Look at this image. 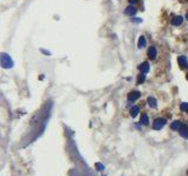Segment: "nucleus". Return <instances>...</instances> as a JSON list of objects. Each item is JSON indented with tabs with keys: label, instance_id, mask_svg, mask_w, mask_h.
<instances>
[{
	"label": "nucleus",
	"instance_id": "4",
	"mask_svg": "<svg viewBox=\"0 0 188 176\" xmlns=\"http://www.w3.org/2000/svg\"><path fill=\"white\" fill-rule=\"evenodd\" d=\"M140 96H141V93H140V92L133 91V92H130V93H128L127 99H128L130 102H134V101H136L138 99H140Z\"/></svg>",
	"mask_w": 188,
	"mask_h": 176
},
{
	"label": "nucleus",
	"instance_id": "2",
	"mask_svg": "<svg viewBox=\"0 0 188 176\" xmlns=\"http://www.w3.org/2000/svg\"><path fill=\"white\" fill-rule=\"evenodd\" d=\"M166 119H164V117H159V119H155L154 120V122H153V129H155V130H160V129H162L165 126H166Z\"/></svg>",
	"mask_w": 188,
	"mask_h": 176
},
{
	"label": "nucleus",
	"instance_id": "12",
	"mask_svg": "<svg viewBox=\"0 0 188 176\" xmlns=\"http://www.w3.org/2000/svg\"><path fill=\"white\" fill-rule=\"evenodd\" d=\"M181 126H182V123H181L180 121H174V122L172 123L170 128H172L173 130H179V129L181 128Z\"/></svg>",
	"mask_w": 188,
	"mask_h": 176
},
{
	"label": "nucleus",
	"instance_id": "24",
	"mask_svg": "<svg viewBox=\"0 0 188 176\" xmlns=\"http://www.w3.org/2000/svg\"><path fill=\"white\" fill-rule=\"evenodd\" d=\"M187 174H188V172H187Z\"/></svg>",
	"mask_w": 188,
	"mask_h": 176
},
{
	"label": "nucleus",
	"instance_id": "9",
	"mask_svg": "<svg viewBox=\"0 0 188 176\" xmlns=\"http://www.w3.org/2000/svg\"><path fill=\"white\" fill-rule=\"evenodd\" d=\"M182 22H184V17H181V15L174 17V18L172 19V25H173V26H180Z\"/></svg>",
	"mask_w": 188,
	"mask_h": 176
},
{
	"label": "nucleus",
	"instance_id": "22",
	"mask_svg": "<svg viewBox=\"0 0 188 176\" xmlns=\"http://www.w3.org/2000/svg\"><path fill=\"white\" fill-rule=\"evenodd\" d=\"M186 79H187V80H188V73H187V74H186Z\"/></svg>",
	"mask_w": 188,
	"mask_h": 176
},
{
	"label": "nucleus",
	"instance_id": "23",
	"mask_svg": "<svg viewBox=\"0 0 188 176\" xmlns=\"http://www.w3.org/2000/svg\"><path fill=\"white\" fill-rule=\"evenodd\" d=\"M186 1H188V0H186Z\"/></svg>",
	"mask_w": 188,
	"mask_h": 176
},
{
	"label": "nucleus",
	"instance_id": "19",
	"mask_svg": "<svg viewBox=\"0 0 188 176\" xmlns=\"http://www.w3.org/2000/svg\"><path fill=\"white\" fill-rule=\"evenodd\" d=\"M41 53H44V54H46V55H51V54H52L51 52H48V51H45V49H41Z\"/></svg>",
	"mask_w": 188,
	"mask_h": 176
},
{
	"label": "nucleus",
	"instance_id": "14",
	"mask_svg": "<svg viewBox=\"0 0 188 176\" xmlns=\"http://www.w3.org/2000/svg\"><path fill=\"white\" fill-rule=\"evenodd\" d=\"M148 122H150V120H148V115L145 113V114H142L141 115V120H140V123L141 124H144V126H147L148 124Z\"/></svg>",
	"mask_w": 188,
	"mask_h": 176
},
{
	"label": "nucleus",
	"instance_id": "6",
	"mask_svg": "<svg viewBox=\"0 0 188 176\" xmlns=\"http://www.w3.org/2000/svg\"><path fill=\"white\" fill-rule=\"evenodd\" d=\"M179 134L184 137V138H187V140H188V126H187V124L182 123L181 128L179 129Z\"/></svg>",
	"mask_w": 188,
	"mask_h": 176
},
{
	"label": "nucleus",
	"instance_id": "11",
	"mask_svg": "<svg viewBox=\"0 0 188 176\" xmlns=\"http://www.w3.org/2000/svg\"><path fill=\"white\" fill-rule=\"evenodd\" d=\"M146 45H147L146 38H145L144 35H141V37L139 38V41H138V47H139V48H144V47H146Z\"/></svg>",
	"mask_w": 188,
	"mask_h": 176
},
{
	"label": "nucleus",
	"instance_id": "10",
	"mask_svg": "<svg viewBox=\"0 0 188 176\" xmlns=\"http://www.w3.org/2000/svg\"><path fill=\"white\" fill-rule=\"evenodd\" d=\"M147 102H148V106H150V108H156V107H158L156 99L153 98V96H148V99H147Z\"/></svg>",
	"mask_w": 188,
	"mask_h": 176
},
{
	"label": "nucleus",
	"instance_id": "21",
	"mask_svg": "<svg viewBox=\"0 0 188 176\" xmlns=\"http://www.w3.org/2000/svg\"><path fill=\"white\" fill-rule=\"evenodd\" d=\"M186 20H188V12H187V14H186Z\"/></svg>",
	"mask_w": 188,
	"mask_h": 176
},
{
	"label": "nucleus",
	"instance_id": "20",
	"mask_svg": "<svg viewBox=\"0 0 188 176\" xmlns=\"http://www.w3.org/2000/svg\"><path fill=\"white\" fill-rule=\"evenodd\" d=\"M138 1H140V0H128V2H130V4H135V2H138Z\"/></svg>",
	"mask_w": 188,
	"mask_h": 176
},
{
	"label": "nucleus",
	"instance_id": "8",
	"mask_svg": "<svg viewBox=\"0 0 188 176\" xmlns=\"http://www.w3.org/2000/svg\"><path fill=\"white\" fill-rule=\"evenodd\" d=\"M147 55H148V58L150 60H154V59L156 58V55H158V51H156V47H154V46H152L148 48V52H147Z\"/></svg>",
	"mask_w": 188,
	"mask_h": 176
},
{
	"label": "nucleus",
	"instance_id": "5",
	"mask_svg": "<svg viewBox=\"0 0 188 176\" xmlns=\"http://www.w3.org/2000/svg\"><path fill=\"white\" fill-rule=\"evenodd\" d=\"M136 12H138L136 7H134V6H132V5H130L128 7H126V8H125V11H124V13H125L126 15H128V17H133V15H135V14H136Z\"/></svg>",
	"mask_w": 188,
	"mask_h": 176
},
{
	"label": "nucleus",
	"instance_id": "13",
	"mask_svg": "<svg viewBox=\"0 0 188 176\" xmlns=\"http://www.w3.org/2000/svg\"><path fill=\"white\" fill-rule=\"evenodd\" d=\"M140 113V108L138 107V106H134V107H132L131 109V116L132 117H135L138 116V114Z\"/></svg>",
	"mask_w": 188,
	"mask_h": 176
},
{
	"label": "nucleus",
	"instance_id": "3",
	"mask_svg": "<svg viewBox=\"0 0 188 176\" xmlns=\"http://www.w3.org/2000/svg\"><path fill=\"white\" fill-rule=\"evenodd\" d=\"M178 63L181 69H187L188 68V59L185 55H180L178 58Z\"/></svg>",
	"mask_w": 188,
	"mask_h": 176
},
{
	"label": "nucleus",
	"instance_id": "17",
	"mask_svg": "<svg viewBox=\"0 0 188 176\" xmlns=\"http://www.w3.org/2000/svg\"><path fill=\"white\" fill-rule=\"evenodd\" d=\"M95 166H96V168H98V170H100V172H102V170L105 169V166H104V164H101V163H96Z\"/></svg>",
	"mask_w": 188,
	"mask_h": 176
},
{
	"label": "nucleus",
	"instance_id": "1",
	"mask_svg": "<svg viewBox=\"0 0 188 176\" xmlns=\"http://www.w3.org/2000/svg\"><path fill=\"white\" fill-rule=\"evenodd\" d=\"M0 62H1V67L5 68V69H8V68H12L14 66V62L12 58L7 54V53H1V57H0Z\"/></svg>",
	"mask_w": 188,
	"mask_h": 176
},
{
	"label": "nucleus",
	"instance_id": "16",
	"mask_svg": "<svg viewBox=\"0 0 188 176\" xmlns=\"http://www.w3.org/2000/svg\"><path fill=\"white\" fill-rule=\"evenodd\" d=\"M180 109H181L182 112H186V113H188V103L187 102H182V103H181V106H180Z\"/></svg>",
	"mask_w": 188,
	"mask_h": 176
},
{
	"label": "nucleus",
	"instance_id": "15",
	"mask_svg": "<svg viewBox=\"0 0 188 176\" xmlns=\"http://www.w3.org/2000/svg\"><path fill=\"white\" fill-rule=\"evenodd\" d=\"M145 80H146V74L141 73V74L139 75V78H138V85H140V83L145 82Z\"/></svg>",
	"mask_w": 188,
	"mask_h": 176
},
{
	"label": "nucleus",
	"instance_id": "7",
	"mask_svg": "<svg viewBox=\"0 0 188 176\" xmlns=\"http://www.w3.org/2000/svg\"><path fill=\"white\" fill-rule=\"evenodd\" d=\"M150 63L147 62V61H145V62H142L140 66H139V71L141 72V73H144V74H147L148 72H150Z\"/></svg>",
	"mask_w": 188,
	"mask_h": 176
},
{
	"label": "nucleus",
	"instance_id": "18",
	"mask_svg": "<svg viewBox=\"0 0 188 176\" xmlns=\"http://www.w3.org/2000/svg\"><path fill=\"white\" fill-rule=\"evenodd\" d=\"M132 21L133 22H135V24H140V22H142V19H140V18H132Z\"/></svg>",
	"mask_w": 188,
	"mask_h": 176
}]
</instances>
